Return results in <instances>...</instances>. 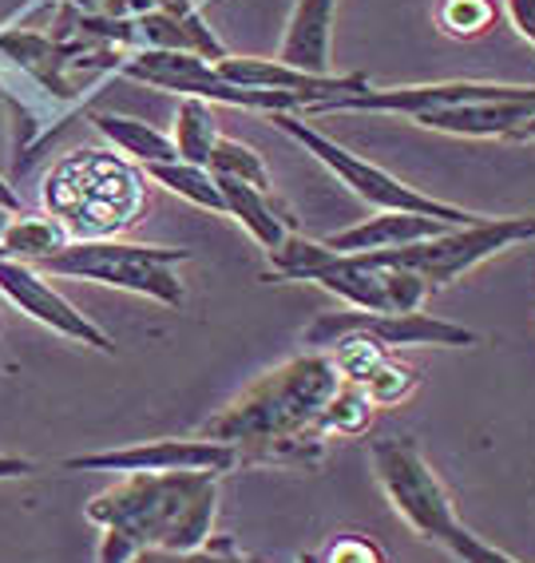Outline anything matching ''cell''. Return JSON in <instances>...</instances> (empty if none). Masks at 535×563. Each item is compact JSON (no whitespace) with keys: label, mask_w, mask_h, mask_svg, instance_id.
<instances>
[{"label":"cell","mask_w":535,"mask_h":563,"mask_svg":"<svg viewBox=\"0 0 535 563\" xmlns=\"http://www.w3.org/2000/svg\"><path fill=\"white\" fill-rule=\"evenodd\" d=\"M337 385L342 377L330 353L305 350L302 357L274 365L234 401H226L202 424V437L234 444L238 453L254 449L266 461H305L310 444H322L313 437V424L322 417L325 401L337 393Z\"/></svg>","instance_id":"obj_1"},{"label":"cell","mask_w":535,"mask_h":563,"mask_svg":"<svg viewBox=\"0 0 535 563\" xmlns=\"http://www.w3.org/2000/svg\"><path fill=\"white\" fill-rule=\"evenodd\" d=\"M100 532L115 536L132 552L207 548L219 516V476L214 473H135L120 476L83 508Z\"/></svg>","instance_id":"obj_2"},{"label":"cell","mask_w":535,"mask_h":563,"mask_svg":"<svg viewBox=\"0 0 535 563\" xmlns=\"http://www.w3.org/2000/svg\"><path fill=\"white\" fill-rule=\"evenodd\" d=\"M41 202L71 239H120L147 211V172L115 152L83 147L52 163Z\"/></svg>","instance_id":"obj_3"},{"label":"cell","mask_w":535,"mask_h":563,"mask_svg":"<svg viewBox=\"0 0 535 563\" xmlns=\"http://www.w3.org/2000/svg\"><path fill=\"white\" fill-rule=\"evenodd\" d=\"M270 271L286 282H313L337 294L345 310L365 313H416L433 298V286L409 266L384 254H337L325 242L290 231L278 251H270Z\"/></svg>","instance_id":"obj_4"},{"label":"cell","mask_w":535,"mask_h":563,"mask_svg":"<svg viewBox=\"0 0 535 563\" xmlns=\"http://www.w3.org/2000/svg\"><path fill=\"white\" fill-rule=\"evenodd\" d=\"M191 262V251L182 246H147V242H123V239H71L60 254L41 262L44 271L60 278H80L108 286V290L140 294L159 306H182L179 266Z\"/></svg>","instance_id":"obj_5"},{"label":"cell","mask_w":535,"mask_h":563,"mask_svg":"<svg viewBox=\"0 0 535 563\" xmlns=\"http://www.w3.org/2000/svg\"><path fill=\"white\" fill-rule=\"evenodd\" d=\"M270 123H278V128H282L293 143H302L305 155H313V159L322 163L325 172L334 175L342 187H349V191H354L361 202H369L374 211L433 214V219L448 222V227H468V222L484 219V214L465 211V207H456V202L433 199V195H424L421 187H413V183L397 179V175H389L384 167H377V163L354 155L349 147H342L334 135H325V131L317 128L310 115L302 120L298 111H274Z\"/></svg>","instance_id":"obj_6"},{"label":"cell","mask_w":535,"mask_h":563,"mask_svg":"<svg viewBox=\"0 0 535 563\" xmlns=\"http://www.w3.org/2000/svg\"><path fill=\"white\" fill-rule=\"evenodd\" d=\"M369 461H374V476L381 484L384 500L393 504V512L421 540H433L445 548L448 536L460 528V516H456L453 493L445 488L441 473L428 464V456L416 449V441H409V437L374 441Z\"/></svg>","instance_id":"obj_7"},{"label":"cell","mask_w":535,"mask_h":563,"mask_svg":"<svg viewBox=\"0 0 535 563\" xmlns=\"http://www.w3.org/2000/svg\"><path fill=\"white\" fill-rule=\"evenodd\" d=\"M520 242H535V214H484L480 222H468V227H448L445 234L436 239H424L416 246H404V251H377L384 254L397 266H409V271L421 274L428 286L445 290L453 282H460L465 274H472L476 266H484L495 254L512 251Z\"/></svg>","instance_id":"obj_8"},{"label":"cell","mask_w":535,"mask_h":563,"mask_svg":"<svg viewBox=\"0 0 535 563\" xmlns=\"http://www.w3.org/2000/svg\"><path fill=\"white\" fill-rule=\"evenodd\" d=\"M120 76L127 80H140L147 88L175 91V96H194V100L207 103H231V108H250V111H302L290 96H278V91H246L226 84L214 64L207 56H194V52H127V60L120 64Z\"/></svg>","instance_id":"obj_9"},{"label":"cell","mask_w":535,"mask_h":563,"mask_svg":"<svg viewBox=\"0 0 535 563\" xmlns=\"http://www.w3.org/2000/svg\"><path fill=\"white\" fill-rule=\"evenodd\" d=\"M243 464V453L214 437H159V441L123 444V449H103V453L68 456V473H214L223 476Z\"/></svg>","instance_id":"obj_10"},{"label":"cell","mask_w":535,"mask_h":563,"mask_svg":"<svg viewBox=\"0 0 535 563\" xmlns=\"http://www.w3.org/2000/svg\"><path fill=\"white\" fill-rule=\"evenodd\" d=\"M345 333H365L374 338L381 350H424V345H436V350H460V345H480V333L468 330V325L445 322V318H433V313H365V310H342V313H322L317 322L305 330V345L310 350H325L334 345Z\"/></svg>","instance_id":"obj_11"},{"label":"cell","mask_w":535,"mask_h":563,"mask_svg":"<svg viewBox=\"0 0 535 563\" xmlns=\"http://www.w3.org/2000/svg\"><path fill=\"white\" fill-rule=\"evenodd\" d=\"M0 298H4L9 306H16V310H21L24 318H32L36 325L68 338V342H80V345H88V350H100V353L115 350L112 338L91 322L88 313L76 310V306L44 278V271H36L32 262L0 258Z\"/></svg>","instance_id":"obj_12"},{"label":"cell","mask_w":535,"mask_h":563,"mask_svg":"<svg viewBox=\"0 0 535 563\" xmlns=\"http://www.w3.org/2000/svg\"><path fill=\"white\" fill-rule=\"evenodd\" d=\"M214 71H219L226 84H234V88L290 96L302 111L337 100V96H349V91H365L369 84H374L365 71H349V76H310V71L290 68V64H282V60H266V56H231V52H226L223 60H214Z\"/></svg>","instance_id":"obj_13"},{"label":"cell","mask_w":535,"mask_h":563,"mask_svg":"<svg viewBox=\"0 0 535 563\" xmlns=\"http://www.w3.org/2000/svg\"><path fill=\"white\" fill-rule=\"evenodd\" d=\"M334 21L337 0H298L278 44V60L310 76H334Z\"/></svg>","instance_id":"obj_14"},{"label":"cell","mask_w":535,"mask_h":563,"mask_svg":"<svg viewBox=\"0 0 535 563\" xmlns=\"http://www.w3.org/2000/svg\"><path fill=\"white\" fill-rule=\"evenodd\" d=\"M448 222L433 219V214H413V211H374L357 227H345V231L322 239L330 251L337 254H377V251H404V246H416L424 239H436L445 234Z\"/></svg>","instance_id":"obj_15"},{"label":"cell","mask_w":535,"mask_h":563,"mask_svg":"<svg viewBox=\"0 0 535 563\" xmlns=\"http://www.w3.org/2000/svg\"><path fill=\"white\" fill-rule=\"evenodd\" d=\"M223 187V199H226V219H234L250 234L266 254L278 251L282 239L293 231L290 214L274 202V191H258L250 183H238V179H219Z\"/></svg>","instance_id":"obj_16"},{"label":"cell","mask_w":535,"mask_h":563,"mask_svg":"<svg viewBox=\"0 0 535 563\" xmlns=\"http://www.w3.org/2000/svg\"><path fill=\"white\" fill-rule=\"evenodd\" d=\"M91 128L100 131L103 140L112 143L115 152H123V159L140 163V167H152V163H175L179 152L167 131H159L155 123L135 120V115H115V111H96L91 115Z\"/></svg>","instance_id":"obj_17"},{"label":"cell","mask_w":535,"mask_h":563,"mask_svg":"<svg viewBox=\"0 0 535 563\" xmlns=\"http://www.w3.org/2000/svg\"><path fill=\"white\" fill-rule=\"evenodd\" d=\"M219 140H223V131H219V120H214V103L182 96L179 108H175V128H171V143L175 152H179V159L194 163V167H207Z\"/></svg>","instance_id":"obj_18"},{"label":"cell","mask_w":535,"mask_h":563,"mask_svg":"<svg viewBox=\"0 0 535 563\" xmlns=\"http://www.w3.org/2000/svg\"><path fill=\"white\" fill-rule=\"evenodd\" d=\"M71 242L52 214H16L9 222V231L0 239V258H21V262H48L52 254H60Z\"/></svg>","instance_id":"obj_19"},{"label":"cell","mask_w":535,"mask_h":563,"mask_svg":"<svg viewBox=\"0 0 535 563\" xmlns=\"http://www.w3.org/2000/svg\"><path fill=\"white\" fill-rule=\"evenodd\" d=\"M147 179L159 183L163 191L179 195V199L194 202L202 211H214V214H226V199H223V187H219V175L211 167H194V163H152V167H143Z\"/></svg>","instance_id":"obj_20"},{"label":"cell","mask_w":535,"mask_h":563,"mask_svg":"<svg viewBox=\"0 0 535 563\" xmlns=\"http://www.w3.org/2000/svg\"><path fill=\"white\" fill-rule=\"evenodd\" d=\"M377 405L369 401V393L354 382H342L337 393L325 401L322 417L313 424V437L317 441H330V437H361L369 424H374Z\"/></svg>","instance_id":"obj_21"},{"label":"cell","mask_w":535,"mask_h":563,"mask_svg":"<svg viewBox=\"0 0 535 563\" xmlns=\"http://www.w3.org/2000/svg\"><path fill=\"white\" fill-rule=\"evenodd\" d=\"M207 167H211L219 179H238V183L258 187V191H274V179H270V172H266L263 155L254 152L250 143L231 140V135H223V140L214 143L211 163H207Z\"/></svg>","instance_id":"obj_22"},{"label":"cell","mask_w":535,"mask_h":563,"mask_svg":"<svg viewBox=\"0 0 535 563\" xmlns=\"http://www.w3.org/2000/svg\"><path fill=\"white\" fill-rule=\"evenodd\" d=\"M436 24L453 41H480L495 24V0H436Z\"/></svg>","instance_id":"obj_23"},{"label":"cell","mask_w":535,"mask_h":563,"mask_svg":"<svg viewBox=\"0 0 535 563\" xmlns=\"http://www.w3.org/2000/svg\"><path fill=\"white\" fill-rule=\"evenodd\" d=\"M416 385H421V377H416L413 365H401V362H393V357H384V362L377 365V373L361 385V389L369 393V401H374L377 409H393V405H401V401L413 397Z\"/></svg>","instance_id":"obj_24"},{"label":"cell","mask_w":535,"mask_h":563,"mask_svg":"<svg viewBox=\"0 0 535 563\" xmlns=\"http://www.w3.org/2000/svg\"><path fill=\"white\" fill-rule=\"evenodd\" d=\"M445 552L456 555L460 563H524V560H515L512 552H504V548L488 543L484 536H476L472 528H465V523L445 540Z\"/></svg>","instance_id":"obj_25"},{"label":"cell","mask_w":535,"mask_h":563,"mask_svg":"<svg viewBox=\"0 0 535 563\" xmlns=\"http://www.w3.org/2000/svg\"><path fill=\"white\" fill-rule=\"evenodd\" d=\"M234 552L231 540H211L194 552H171V548H140L127 563H226Z\"/></svg>","instance_id":"obj_26"},{"label":"cell","mask_w":535,"mask_h":563,"mask_svg":"<svg viewBox=\"0 0 535 563\" xmlns=\"http://www.w3.org/2000/svg\"><path fill=\"white\" fill-rule=\"evenodd\" d=\"M322 563H384V552L365 536H337L330 543V552L322 555Z\"/></svg>","instance_id":"obj_27"},{"label":"cell","mask_w":535,"mask_h":563,"mask_svg":"<svg viewBox=\"0 0 535 563\" xmlns=\"http://www.w3.org/2000/svg\"><path fill=\"white\" fill-rule=\"evenodd\" d=\"M96 12L115 24H132V21H140V16H147V12H155V0H103Z\"/></svg>","instance_id":"obj_28"},{"label":"cell","mask_w":535,"mask_h":563,"mask_svg":"<svg viewBox=\"0 0 535 563\" xmlns=\"http://www.w3.org/2000/svg\"><path fill=\"white\" fill-rule=\"evenodd\" d=\"M504 12L512 29L535 48V0H504Z\"/></svg>","instance_id":"obj_29"},{"label":"cell","mask_w":535,"mask_h":563,"mask_svg":"<svg viewBox=\"0 0 535 563\" xmlns=\"http://www.w3.org/2000/svg\"><path fill=\"white\" fill-rule=\"evenodd\" d=\"M32 473H36V461L16 453H0V481H24Z\"/></svg>","instance_id":"obj_30"},{"label":"cell","mask_w":535,"mask_h":563,"mask_svg":"<svg viewBox=\"0 0 535 563\" xmlns=\"http://www.w3.org/2000/svg\"><path fill=\"white\" fill-rule=\"evenodd\" d=\"M155 9L171 12V16H179V21H187V24H207L199 12V0H155Z\"/></svg>","instance_id":"obj_31"},{"label":"cell","mask_w":535,"mask_h":563,"mask_svg":"<svg viewBox=\"0 0 535 563\" xmlns=\"http://www.w3.org/2000/svg\"><path fill=\"white\" fill-rule=\"evenodd\" d=\"M0 207H4V211H12V214H24V202H21V195L12 191L9 183L0 179Z\"/></svg>","instance_id":"obj_32"},{"label":"cell","mask_w":535,"mask_h":563,"mask_svg":"<svg viewBox=\"0 0 535 563\" xmlns=\"http://www.w3.org/2000/svg\"><path fill=\"white\" fill-rule=\"evenodd\" d=\"M512 143H535V115H527V120L512 131Z\"/></svg>","instance_id":"obj_33"},{"label":"cell","mask_w":535,"mask_h":563,"mask_svg":"<svg viewBox=\"0 0 535 563\" xmlns=\"http://www.w3.org/2000/svg\"><path fill=\"white\" fill-rule=\"evenodd\" d=\"M71 9H80V12H96L103 4V0H68Z\"/></svg>","instance_id":"obj_34"},{"label":"cell","mask_w":535,"mask_h":563,"mask_svg":"<svg viewBox=\"0 0 535 563\" xmlns=\"http://www.w3.org/2000/svg\"><path fill=\"white\" fill-rule=\"evenodd\" d=\"M16 219V214L12 211H4V207H0V239H4V231H9V222Z\"/></svg>","instance_id":"obj_35"},{"label":"cell","mask_w":535,"mask_h":563,"mask_svg":"<svg viewBox=\"0 0 535 563\" xmlns=\"http://www.w3.org/2000/svg\"><path fill=\"white\" fill-rule=\"evenodd\" d=\"M226 563H254V560H246V555H238V548H234L231 560H226Z\"/></svg>","instance_id":"obj_36"},{"label":"cell","mask_w":535,"mask_h":563,"mask_svg":"<svg viewBox=\"0 0 535 563\" xmlns=\"http://www.w3.org/2000/svg\"><path fill=\"white\" fill-rule=\"evenodd\" d=\"M298 563H322V560H317V555H302Z\"/></svg>","instance_id":"obj_37"}]
</instances>
